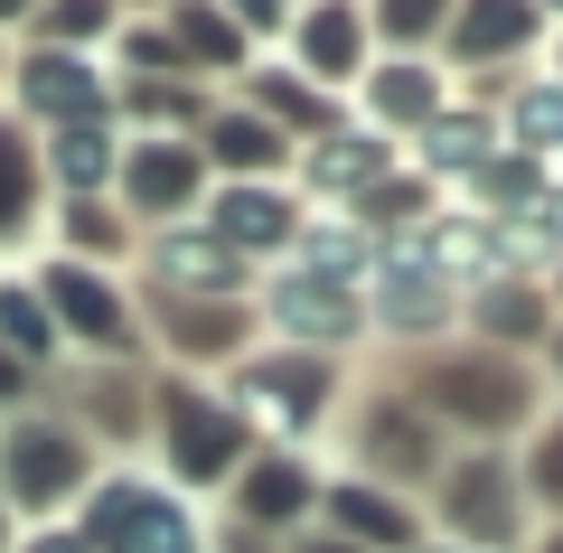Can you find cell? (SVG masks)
<instances>
[{"label": "cell", "instance_id": "obj_2", "mask_svg": "<svg viewBox=\"0 0 563 553\" xmlns=\"http://www.w3.org/2000/svg\"><path fill=\"white\" fill-rule=\"evenodd\" d=\"M329 395H339V376H329V356L301 347V356H254V366H235V385H225V403L244 413V432L254 441H301L310 422L329 413Z\"/></svg>", "mask_w": 563, "mask_h": 553}, {"label": "cell", "instance_id": "obj_24", "mask_svg": "<svg viewBox=\"0 0 563 553\" xmlns=\"http://www.w3.org/2000/svg\"><path fill=\"white\" fill-rule=\"evenodd\" d=\"M310 469L291 451H273V460H244L235 469V516L244 526H301V507H310Z\"/></svg>", "mask_w": 563, "mask_h": 553}, {"label": "cell", "instance_id": "obj_38", "mask_svg": "<svg viewBox=\"0 0 563 553\" xmlns=\"http://www.w3.org/2000/svg\"><path fill=\"white\" fill-rule=\"evenodd\" d=\"M0 95H10V38H0Z\"/></svg>", "mask_w": 563, "mask_h": 553}, {"label": "cell", "instance_id": "obj_27", "mask_svg": "<svg viewBox=\"0 0 563 553\" xmlns=\"http://www.w3.org/2000/svg\"><path fill=\"white\" fill-rule=\"evenodd\" d=\"M442 422L422 413V403H376V413H366V441H376V469H432V460H442Z\"/></svg>", "mask_w": 563, "mask_h": 553}, {"label": "cell", "instance_id": "obj_19", "mask_svg": "<svg viewBox=\"0 0 563 553\" xmlns=\"http://www.w3.org/2000/svg\"><path fill=\"white\" fill-rule=\"evenodd\" d=\"M235 103H254V113H263V122H282L291 141H320V132H339V122H347V113H339V95H320L301 66H263V57L244 66V95H235Z\"/></svg>", "mask_w": 563, "mask_h": 553}, {"label": "cell", "instance_id": "obj_8", "mask_svg": "<svg viewBox=\"0 0 563 553\" xmlns=\"http://www.w3.org/2000/svg\"><path fill=\"white\" fill-rule=\"evenodd\" d=\"M207 235L225 244L235 263H282L291 244H301V225H310V207L282 188V178H217L207 188Z\"/></svg>", "mask_w": 563, "mask_h": 553}, {"label": "cell", "instance_id": "obj_42", "mask_svg": "<svg viewBox=\"0 0 563 553\" xmlns=\"http://www.w3.org/2000/svg\"><path fill=\"white\" fill-rule=\"evenodd\" d=\"M554 553H563V534H554Z\"/></svg>", "mask_w": 563, "mask_h": 553}, {"label": "cell", "instance_id": "obj_14", "mask_svg": "<svg viewBox=\"0 0 563 553\" xmlns=\"http://www.w3.org/2000/svg\"><path fill=\"white\" fill-rule=\"evenodd\" d=\"M451 95H461V85H451L442 57H376V66L357 76V95H347V103H357V122H376L385 141H413Z\"/></svg>", "mask_w": 563, "mask_h": 553}, {"label": "cell", "instance_id": "obj_4", "mask_svg": "<svg viewBox=\"0 0 563 553\" xmlns=\"http://www.w3.org/2000/svg\"><path fill=\"white\" fill-rule=\"evenodd\" d=\"M413 403L432 422H470V432H507V422L526 413V366L507 347H461L442 356V366H422Z\"/></svg>", "mask_w": 563, "mask_h": 553}, {"label": "cell", "instance_id": "obj_23", "mask_svg": "<svg viewBox=\"0 0 563 553\" xmlns=\"http://www.w3.org/2000/svg\"><path fill=\"white\" fill-rule=\"evenodd\" d=\"M0 460H10V488H20L29 507H47L57 488L85 478V441L76 432H47V422H20V432L0 441Z\"/></svg>", "mask_w": 563, "mask_h": 553}, {"label": "cell", "instance_id": "obj_9", "mask_svg": "<svg viewBox=\"0 0 563 553\" xmlns=\"http://www.w3.org/2000/svg\"><path fill=\"white\" fill-rule=\"evenodd\" d=\"M263 310H273L282 338H301V347H347V338L366 329V281L320 273V263H301V254H282Z\"/></svg>", "mask_w": 563, "mask_h": 553}, {"label": "cell", "instance_id": "obj_36", "mask_svg": "<svg viewBox=\"0 0 563 553\" xmlns=\"http://www.w3.org/2000/svg\"><path fill=\"white\" fill-rule=\"evenodd\" d=\"M179 0H122V20H169Z\"/></svg>", "mask_w": 563, "mask_h": 553}, {"label": "cell", "instance_id": "obj_21", "mask_svg": "<svg viewBox=\"0 0 563 553\" xmlns=\"http://www.w3.org/2000/svg\"><path fill=\"white\" fill-rule=\"evenodd\" d=\"M498 141L526 159H563V76L554 66H526V76H507L498 95Z\"/></svg>", "mask_w": 563, "mask_h": 553}, {"label": "cell", "instance_id": "obj_29", "mask_svg": "<svg viewBox=\"0 0 563 553\" xmlns=\"http://www.w3.org/2000/svg\"><path fill=\"white\" fill-rule=\"evenodd\" d=\"M0 347L10 356H57V310H47V291L38 281H0Z\"/></svg>", "mask_w": 563, "mask_h": 553}, {"label": "cell", "instance_id": "obj_5", "mask_svg": "<svg viewBox=\"0 0 563 553\" xmlns=\"http://www.w3.org/2000/svg\"><path fill=\"white\" fill-rule=\"evenodd\" d=\"M85 544L95 553H198L207 534H198L179 488H161V478H103L95 516H85Z\"/></svg>", "mask_w": 563, "mask_h": 553}, {"label": "cell", "instance_id": "obj_10", "mask_svg": "<svg viewBox=\"0 0 563 553\" xmlns=\"http://www.w3.org/2000/svg\"><path fill=\"white\" fill-rule=\"evenodd\" d=\"M544 38H554V20H544L536 0H461L451 10V38H442V66H451V85L461 76L488 85L498 66H536Z\"/></svg>", "mask_w": 563, "mask_h": 553}, {"label": "cell", "instance_id": "obj_28", "mask_svg": "<svg viewBox=\"0 0 563 553\" xmlns=\"http://www.w3.org/2000/svg\"><path fill=\"white\" fill-rule=\"evenodd\" d=\"M29 38H38V47H85V57H103V47L122 38V0H47L38 20H29Z\"/></svg>", "mask_w": 563, "mask_h": 553}, {"label": "cell", "instance_id": "obj_6", "mask_svg": "<svg viewBox=\"0 0 563 553\" xmlns=\"http://www.w3.org/2000/svg\"><path fill=\"white\" fill-rule=\"evenodd\" d=\"M451 291H461V281H451L442 254H432V225H413V235H385V244H376V273H366V319L422 338V329H442V319H451Z\"/></svg>", "mask_w": 563, "mask_h": 553}, {"label": "cell", "instance_id": "obj_34", "mask_svg": "<svg viewBox=\"0 0 563 553\" xmlns=\"http://www.w3.org/2000/svg\"><path fill=\"white\" fill-rule=\"evenodd\" d=\"M38 10H47V0H0V38H10V29H29Z\"/></svg>", "mask_w": 563, "mask_h": 553}, {"label": "cell", "instance_id": "obj_22", "mask_svg": "<svg viewBox=\"0 0 563 553\" xmlns=\"http://www.w3.org/2000/svg\"><path fill=\"white\" fill-rule=\"evenodd\" d=\"M38 159L57 178V198H103L122 178V132L113 122H66V132H38Z\"/></svg>", "mask_w": 563, "mask_h": 553}, {"label": "cell", "instance_id": "obj_13", "mask_svg": "<svg viewBox=\"0 0 563 553\" xmlns=\"http://www.w3.org/2000/svg\"><path fill=\"white\" fill-rule=\"evenodd\" d=\"M38 291H47V310H57V338H85V347H103V356L132 347V300H122V281L103 273V263L57 254L38 273Z\"/></svg>", "mask_w": 563, "mask_h": 553}, {"label": "cell", "instance_id": "obj_15", "mask_svg": "<svg viewBox=\"0 0 563 553\" xmlns=\"http://www.w3.org/2000/svg\"><path fill=\"white\" fill-rule=\"evenodd\" d=\"M404 169V141H385L376 122H339V132L301 141V178H310V198L320 207H357L376 178Z\"/></svg>", "mask_w": 563, "mask_h": 553}, {"label": "cell", "instance_id": "obj_40", "mask_svg": "<svg viewBox=\"0 0 563 553\" xmlns=\"http://www.w3.org/2000/svg\"><path fill=\"white\" fill-rule=\"evenodd\" d=\"M554 376H563V329H554Z\"/></svg>", "mask_w": 563, "mask_h": 553}, {"label": "cell", "instance_id": "obj_37", "mask_svg": "<svg viewBox=\"0 0 563 553\" xmlns=\"http://www.w3.org/2000/svg\"><path fill=\"white\" fill-rule=\"evenodd\" d=\"M544 66H554V76H563V29H554V38H544Z\"/></svg>", "mask_w": 563, "mask_h": 553}, {"label": "cell", "instance_id": "obj_16", "mask_svg": "<svg viewBox=\"0 0 563 553\" xmlns=\"http://www.w3.org/2000/svg\"><path fill=\"white\" fill-rule=\"evenodd\" d=\"M141 263H151V281H161V300H235V291H244V263L225 254L198 217H188V225H161Z\"/></svg>", "mask_w": 563, "mask_h": 553}, {"label": "cell", "instance_id": "obj_20", "mask_svg": "<svg viewBox=\"0 0 563 553\" xmlns=\"http://www.w3.org/2000/svg\"><path fill=\"white\" fill-rule=\"evenodd\" d=\"M169 38H179V66H188L198 85H225V76L244 85V66L263 57V47L217 10V0H179V10H169Z\"/></svg>", "mask_w": 563, "mask_h": 553}, {"label": "cell", "instance_id": "obj_18", "mask_svg": "<svg viewBox=\"0 0 563 553\" xmlns=\"http://www.w3.org/2000/svg\"><path fill=\"white\" fill-rule=\"evenodd\" d=\"M442 516L470 534V544H498L517 526V478H507V451H470L461 469L442 478Z\"/></svg>", "mask_w": 563, "mask_h": 553}, {"label": "cell", "instance_id": "obj_1", "mask_svg": "<svg viewBox=\"0 0 563 553\" xmlns=\"http://www.w3.org/2000/svg\"><path fill=\"white\" fill-rule=\"evenodd\" d=\"M10 103L29 132H66V122H113V57L85 47H38L29 38L10 57Z\"/></svg>", "mask_w": 563, "mask_h": 553}, {"label": "cell", "instance_id": "obj_39", "mask_svg": "<svg viewBox=\"0 0 563 553\" xmlns=\"http://www.w3.org/2000/svg\"><path fill=\"white\" fill-rule=\"evenodd\" d=\"M536 10H544V20H554V29H563V0H536Z\"/></svg>", "mask_w": 563, "mask_h": 553}, {"label": "cell", "instance_id": "obj_17", "mask_svg": "<svg viewBox=\"0 0 563 553\" xmlns=\"http://www.w3.org/2000/svg\"><path fill=\"white\" fill-rule=\"evenodd\" d=\"M198 151H207L217 178H282L291 159H301V141L282 132V122H263L254 103H217L207 132H198Z\"/></svg>", "mask_w": 563, "mask_h": 553}, {"label": "cell", "instance_id": "obj_35", "mask_svg": "<svg viewBox=\"0 0 563 553\" xmlns=\"http://www.w3.org/2000/svg\"><path fill=\"white\" fill-rule=\"evenodd\" d=\"M29 553H95V544H85V534H38Z\"/></svg>", "mask_w": 563, "mask_h": 553}, {"label": "cell", "instance_id": "obj_25", "mask_svg": "<svg viewBox=\"0 0 563 553\" xmlns=\"http://www.w3.org/2000/svg\"><path fill=\"white\" fill-rule=\"evenodd\" d=\"M38 188H47L38 132L0 113V235H29V225H38Z\"/></svg>", "mask_w": 563, "mask_h": 553}, {"label": "cell", "instance_id": "obj_31", "mask_svg": "<svg viewBox=\"0 0 563 553\" xmlns=\"http://www.w3.org/2000/svg\"><path fill=\"white\" fill-rule=\"evenodd\" d=\"M329 516H339L347 534H366V544H404V534H413L395 497H385V488H357V478H347V488H329Z\"/></svg>", "mask_w": 563, "mask_h": 553}, {"label": "cell", "instance_id": "obj_33", "mask_svg": "<svg viewBox=\"0 0 563 553\" xmlns=\"http://www.w3.org/2000/svg\"><path fill=\"white\" fill-rule=\"evenodd\" d=\"M526 478H536L544 507H563V422H544V432H536V460H526Z\"/></svg>", "mask_w": 563, "mask_h": 553}, {"label": "cell", "instance_id": "obj_41", "mask_svg": "<svg viewBox=\"0 0 563 553\" xmlns=\"http://www.w3.org/2000/svg\"><path fill=\"white\" fill-rule=\"evenodd\" d=\"M235 553H254V544H235Z\"/></svg>", "mask_w": 563, "mask_h": 553}, {"label": "cell", "instance_id": "obj_32", "mask_svg": "<svg viewBox=\"0 0 563 553\" xmlns=\"http://www.w3.org/2000/svg\"><path fill=\"white\" fill-rule=\"evenodd\" d=\"M217 10H225L254 47H282V29H291V10H301V0H217Z\"/></svg>", "mask_w": 563, "mask_h": 553}, {"label": "cell", "instance_id": "obj_7", "mask_svg": "<svg viewBox=\"0 0 563 553\" xmlns=\"http://www.w3.org/2000/svg\"><path fill=\"white\" fill-rule=\"evenodd\" d=\"M282 66H301L320 95H357V76L376 66V29H366V0H301L291 29H282Z\"/></svg>", "mask_w": 563, "mask_h": 553}, {"label": "cell", "instance_id": "obj_26", "mask_svg": "<svg viewBox=\"0 0 563 553\" xmlns=\"http://www.w3.org/2000/svg\"><path fill=\"white\" fill-rule=\"evenodd\" d=\"M451 10L461 0H366V29H376V57H442Z\"/></svg>", "mask_w": 563, "mask_h": 553}, {"label": "cell", "instance_id": "obj_30", "mask_svg": "<svg viewBox=\"0 0 563 553\" xmlns=\"http://www.w3.org/2000/svg\"><path fill=\"white\" fill-rule=\"evenodd\" d=\"M122 244H132V217H122V207L66 198V254H76V263H103V254H122Z\"/></svg>", "mask_w": 563, "mask_h": 553}, {"label": "cell", "instance_id": "obj_12", "mask_svg": "<svg viewBox=\"0 0 563 553\" xmlns=\"http://www.w3.org/2000/svg\"><path fill=\"white\" fill-rule=\"evenodd\" d=\"M498 151H507V141H498V103H488V95H451L442 113L404 141V159H413L432 188H470Z\"/></svg>", "mask_w": 563, "mask_h": 553}, {"label": "cell", "instance_id": "obj_11", "mask_svg": "<svg viewBox=\"0 0 563 553\" xmlns=\"http://www.w3.org/2000/svg\"><path fill=\"white\" fill-rule=\"evenodd\" d=\"M161 422H169V469L179 478H235L244 469V441L254 432H244V413L225 395H198V385L179 376L161 395Z\"/></svg>", "mask_w": 563, "mask_h": 553}, {"label": "cell", "instance_id": "obj_3", "mask_svg": "<svg viewBox=\"0 0 563 553\" xmlns=\"http://www.w3.org/2000/svg\"><path fill=\"white\" fill-rule=\"evenodd\" d=\"M113 198L132 225H188L207 207V151L198 141H169V132H132L122 141V178H113Z\"/></svg>", "mask_w": 563, "mask_h": 553}, {"label": "cell", "instance_id": "obj_43", "mask_svg": "<svg viewBox=\"0 0 563 553\" xmlns=\"http://www.w3.org/2000/svg\"><path fill=\"white\" fill-rule=\"evenodd\" d=\"M320 553H339V544H320Z\"/></svg>", "mask_w": 563, "mask_h": 553}]
</instances>
